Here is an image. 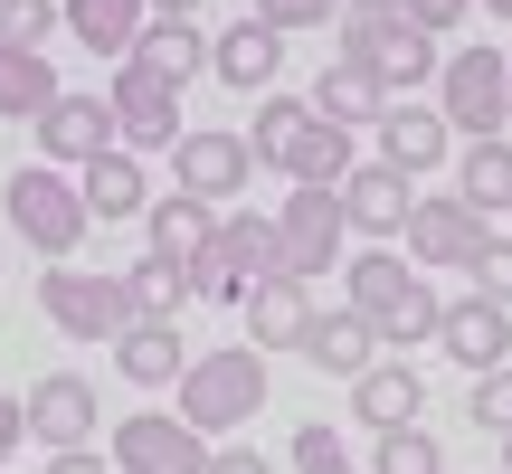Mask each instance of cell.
<instances>
[{
	"mask_svg": "<svg viewBox=\"0 0 512 474\" xmlns=\"http://www.w3.org/2000/svg\"><path fill=\"white\" fill-rule=\"evenodd\" d=\"M256 408H266V351H247V342L190 351V370H181V427L228 437V427H256Z\"/></svg>",
	"mask_w": 512,
	"mask_h": 474,
	"instance_id": "obj_1",
	"label": "cell"
},
{
	"mask_svg": "<svg viewBox=\"0 0 512 474\" xmlns=\"http://www.w3.org/2000/svg\"><path fill=\"white\" fill-rule=\"evenodd\" d=\"M0 209H10V228L29 237L38 256H48V266H76V247H86V190H76V171H10V181H0Z\"/></svg>",
	"mask_w": 512,
	"mask_h": 474,
	"instance_id": "obj_2",
	"label": "cell"
},
{
	"mask_svg": "<svg viewBox=\"0 0 512 474\" xmlns=\"http://www.w3.org/2000/svg\"><path fill=\"white\" fill-rule=\"evenodd\" d=\"M437 114H446V133H465V143H503V124H512V57L503 48H456L437 67Z\"/></svg>",
	"mask_w": 512,
	"mask_h": 474,
	"instance_id": "obj_3",
	"label": "cell"
},
{
	"mask_svg": "<svg viewBox=\"0 0 512 474\" xmlns=\"http://www.w3.org/2000/svg\"><path fill=\"white\" fill-rule=\"evenodd\" d=\"M38 313H48L67 342H105V351H114V332L133 323V294H124V275L48 266V275H38Z\"/></svg>",
	"mask_w": 512,
	"mask_h": 474,
	"instance_id": "obj_4",
	"label": "cell"
},
{
	"mask_svg": "<svg viewBox=\"0 0 512 474\" xmlns=\"http://www.w3.org/2000/svg\"><path fill=\"white\" fill-rule=\"evenodd\" d=\"M247 181H256V152H247V133L190 124L181 143H171V190H181V200H200V209H228Z\"/></svg>",
	"mask_w": 512,
	"mask_h": 474,
	"instance_id": "obj_5",
	"label": "cell"
},
{
	"mask_svg": "<svg viewBox=\"0 0 512 474\" xmlns=\"http://www.w3.org/2000/svg\"><path fill=\"white\" fill-rule=\"evenodd\" d=\"M342 190H294L285 209H275V266L294 275V285H313V275H332V256H342Z\"/></svg>",
	"mask_w": 512,
	"mask_h": 474,
	"instance_id": "obj_6",
	"label": "cell"
},
{
	"mask_svg": "<svg viewBox=\"0 0 512 474\" xmlns=\"http://www.w3.org/2000/svg\"><path fill=\"white\" fill-rule=\"evenodd\" d=\"M114 474H209V437L181 427V408H133L114 418Z\"/></svg>",
	"mask_w": 512,
	"mask_h": 474,
	"instance_id": "obj_7",
	"label": "cell"
},
{
	"mask_svg": "<svg viewBox=\"0 0 512 474\" xmlns=\"http://www.w3.org/2000/svg\"><path fill=\"white\" fill-rule=\"evenodd\" d=\"M105 105H114V143H124V152H171V143L190 133V124H181V86H162V76L133 67V57L114 67Z\"/></svg>",
	"mask_w": 512,
	"mask_h": 474,
	"instance_id": "obj_8",
	"label": "cell"
},
{
	"mask_svg": "<svg viewBox=\"0 0 512 474\" xmlns=\"http://www.w3.org/2000/svg\"><path fill=\"white\" fill-rule=\"evenodd\" d=\"M95 427H105V399H95V380H76V370H48V380L29 389V437L48 446V456H76Z\"/></svg>",
	"mask_w": 512,
	"mask_h": 474,
	"instance_id": "obj_9",
	"label": "cell"
},
{
	"mask_svg": "<svg viewBox=\"0 0 512 474\" xmlns=\"http://www.w3.org/2000/svg\"><path fill=\"white\" fill-rule=\"evenodd\" d=\"M38 152H48V171H86L95 152H114V105L105 95H57L38 114Z\"/></svg>",
	"mask_w": 512,
	"mask_h": 474,
	"instance_id": "obj_10",
	"label": "cell"
},
{
	"mask_svg": "<svg viewBox=\"0 0 512 474\" xmlns=\"http://www.w3.org/2000/svg\"><path fill=\"white\" fill-rule=\"evenodd\" d=\"M437 351L456 370H512V313L503 304H484V294H465V304H446V323H437Z\"/></svg>",
	"mask_w": 512,
	"mask_h": 474,
	"instance_id": "obj_11",
	"label": "cell"
},
{
	"mask_svg": "<svg viewBox=\"0 0 512 474\" xmlns=\"http://www.w3.org/2000/svg\"><path fill=\"white\" fill-rule=\"evenodd\" d=\"M275 67H285V38H275L256 10H247V19H228V29L209 38V76H219L228 95H266V86H275Z\"/></svg>",
	"mask_w": 512,
	"mask_h": 474,
	"instance_id": "obj_12",
	"label": "cell"
},
{
	"mask_svg": "<svg viewBox=\"0 0 512 474\" xmlns=\"http://www.w3.org/2000/svg\"><path fill=\"white\" fill-rule=\"evenodd\" d=\"M399 237H408V256H418V266H475V247H484L494 228H484L475 209L446 190V200H418V209H408Z\"/></svg>",
	"mask_w": 512,
	"mask_h": 474,
	"instance_id": "obj_13",
	"label": "cell"
},
{
	"mask_svg": "<svg viewBox=\"0 0 512 474\" xmlns=\"http://www.w3.org/2000/svg\"><path fill=\"white\" fill-rule=\"evenodd\" d=\"M370 133H380V162H389V171H408V181H418V171H437L446 152H456L446 114H437V105H418V95H399V105H389Z\"/></svg>",
	"mask_w": 512,
	"mask_h": 474,
	"instance_id": "obj_14",
	"label": "cell"
},
{
	"mask_svg": "<svg viewBox=\"0 0 512 474\" xmlns=\"http://www.w3.org/2000/svg\"><path fill=\"white\" fill-rule=\"evenodd\" d=\"M408 209H418V181H408V171H389V162H361V171L342 181V219H351V237H399Z\"/></svg>",
	"mask_w": 512,
	"mask_h": 474,
	"instance_id": "obj_15",
	"label": "cell"
},
{
	"mask_svg": "<svg viewBox=\"0 0 512 474\" xmlns=\"http://www.w3.org/2000/svg\"><path fill=\"white\" fill-rule=\"evenodd\" d=\"M247 351H304V323H313V285H294V275H266V285H247Z\"/></svg>",
	"mask_w": 512,
	"mask_h": 474,
	"instance_id": "obj_16",
	"label": "cell"
},
{
	"mask_svg": "<svg viewBox=\"0 0 512 474\" xmlns=\"http://www.w3.org/2000/svg\"><path fill=\"white\" fill-rule=\"evenodd\" d=\"M76 190H86V219H143V209H152V171H143V152H124V143H114V152H95V162L86 171H76Z\"/></svg>",
	"mask_w": 512,
	"mask_h": 474,
	"instance_id": "obj_17",
	"label": "cell"
},
{
	"mask_svg": "<svg viewBox=\"0 0 512 474\" xmlns=\"http://www.w3.org/2000/svg\"><path fill=\"white\" fill-rule=\"evenodd\" d=\"M418 408H427V380H418L408 361H370L361 380H351V418H361V427H380V437L418 427Z\"/></svg>",
	"mask_w": 512,
	"mask_h": 474,
	"instance_id": "obj_18",
	"label": "cell"
},
{
	"mask_svg": "<svg viewBox=\"0 0 512 474\" xmlns=\"http://www.w3.org/2000/svg\"><path fill=\"white\" fill-rule=\"evenodd\" d=\"M323 124H342V133H361V124H380L389 114V95H380V76L361 67V57H332L323 76H313V95H304Z\"/></svg>",
	"mask_w": 512,
	"mask_h": 474,
	"instance_id": "obj_19",
	"label": "cell"
},
{
	"mask_svg": "<svg viewBox=\"0 0 512 474\" xmlns=\"http://www.w3.org/2000/svg\"><path fill=\"white\" fill-rule=\"evenodd\" d=\"M304 361L323 370V380H361V370L380 361V332H370L351 304L342 313H313V323H304Z\"/></svg>",
	"mask_w": 512,
	"mask_h": 474,
	"instance_id": "obj_20",
	"label": "cell"
},
{
	"mask_svg": "<svg viewBox=\"0 0 512 474\" xmlns=\"http://www.w3.org/2000/svg\"><path fill=\"white\" fill-rule=\"evenodd\" d=\"M114 370H124L133 389H181V370H190L181 323H124L114 332Z\"/></svg>",
	"mask_w": 512,
	"mask_h": 474,
	"instance_id": "obj_21",
	"label": "cell"
},
{
	"mask_svg": "<svg viewBox=\"0 0 512 474\" xmlns=\"http://www.w3.org/2000/svg\"><path fill=\"white\" fill-rule=\"evenodd\" d=\"M57 19H67L76 48H95V57H114V67H124L152 10H143V0H57Z\"/></svg>",
	"mask_w": 512,
	"mask_h": 474,
	"instance_id": "obj_22",
	"label": "cell"
},
{
	"mask_svg": "<svg viewBox=\"0 0 512 474\" xmlns=\"http://www.w3.org/2000/svg\"><path fill=\"white\" fill-rule=\"evenodd\" d=\"M143 237H152V256H171V266H200L209 237H219V209H200V200H181V190H162V200L143 209Z\"/></svg>",
	"mask_w": 512,
	"mask_h": 474,
	"instance_id": "obj_23",
	"label": "cell"
},
{
	"mask_svg": "<svg viewBox=\"0 0 512 474\" xmlns=\"http://www.w3.org/2000/svg\"><path fill=\"white\" fill-rule=\"evenodd\" d=\"M361 67L380 76V95H389V105H399V95H418V86H437V67H446V57H437V38H427L418 19H408V29H389L380 48L361 57Z\"/></svg>",
	"mask_w": 512,
	"mask_h": 474,
	"instance_id": "obj_24",
	"label": "cell"
},
{
	"mask_svg": "<svg viewBox=\"0 0 512 474\" xmlns=\"http://www.w3.org/2000/svg\"><path fill=\"white\" fill-rule=\"evenodd\" d=\"M133 67H152L162 86H190V76L209 67L200 19H143V38H133Z\"/></svg>",
	"mask_w": 512,
	"mask_h": 474,
	"instance_id": "obj_25",
	"label": "cell"
},
{
	"mask_svg": "<svg viewBox=\"0 0 512 474\" xmlns=\"http://www.w3.org/2000/svg\"><path fill=\"white\" fill-rule=\"evenodd\" d=\"M408 285H418V266H408V256H389V247H361V256L342 266V294H351V313H361L370 332H380V313L399 304Z\"/></svg>",
	"mask_w": 512,
	"mask_h": 474,
	"instance_id": "obj_26",
	"label": "cell"
},
{
	"mask_svg": "<svg viewBox=\"0 0 512 474\" xmlns=\"http://www.w3.org/2000/svg\"><path fill=\"white\" fill-rule=\"evenodd\" d=\"M456 200L475 209L484 228L512 219V143H465V162H456Z\"/></svg>",
	"mask_w": 512,
	"mask_h": 474,
	"instance_id": "obj_27",
	"label": "cell"
},
{
	"mask_svg": "<svg viewBox=\"0 0 512 474\" xmlns=\"http://www.w3.org/2000/svg\"><path fill=\"white\" fill-rule=\"evenodd\" d=\"M124 294H133V323H181V304H200L190 294V266H171V256H133L124 266Z\"/></svg>",
	"mask_w": 512,
	"mask_h": 474,
	"instance_id": "obj_28",
	"label": "cell"
},
{
	"mask_svg": "<svg viewBox=\"0 0 512 474\" xmlns=\"http://www.w3.org/2000/svg\"><path fill=\"white\" fill-rule=\"evenodd\" d=\"M57 95H67V86H57L48 48H0V114H10V124H38Z\"/></svg>",
	"mask_w": 512,
	"mask_h": 474,
	"instance_id": "obj_29",
	"label": "cell"
},
{
	"mask_svg": "<svg viewBox=\"0 0 512 474\" xmlns=\"http://www.w3.org/2000/svg\"><path fill=\"white\" fill-rule=\"evenodd\" d=\"M304 133H313V105H304V95H256V133H247L256 171H285L294 152H304Z\"/></svg>",
	"mask_w": 512,
	"mask_h": 474,
	"instance_id": "obj_30",
	"label": "cell"
},
{
	"mask_svg": "<svg viewBox=\"0 0 512 474\" xmlns=\"http://www.w3.org/2000/svg\"><path fill=\"white\" fill-rule=\"evenodd\" d=\"M351 171H361V152H351V133L313 114V133H304V152L285 162V181H294V190H342Z\"/></svg>",
	"mask_w": 512,
	"mask_h": 474,
	"instance_id": "obj_31",
	"label": "cell"
},
{
	"mask_svg": "<svg viewBox=\"0 0 512 474\" xmlns=\"http://www.w3.org/2000/svg\"><path fill=\"white\" fill-rule=\"evenodd\" d=\"M437 323H446V304H437V285L418 275V285H408L399 304L380 313V351H418V342H437Z\"/></svg>",
	"mask_w": 512,
	"mask_h": 474,
	"instance_id": "obj_32",
	"label": "cell"
},
{
	"mask_svg": "<svg viewBox=\"0 0 512 474\" xmlns=\"http://www.w3.org/2000/svg\"><path fill=\"white\" fill-rule=\"evenodd\" d=\"M389 29H408V0H342V19H332L342 48H332V57H370Z\"/></svg>",
	"mask_w": 512,
	"mask_h": 474,
	"instance_id": "obj_33",
	"label": "cell"
},
{
	"mask_svg": "<svg viewBox=\"0 0 512 474\" xmlns=\"http://www.w3.org/2000/svg\"><path fill=\"white\" fill-rule=\"evenodd\" d=\"M57 29H67L57 0H0V48H48Z\"/></svg>",
	"mask_w": 512,
	"mask_h": 474,
	"instance_id": "obj_34",
	"label": "cell"
},
{
	"mask_svg": "<svg viewBox=\"0 0 512 474\" xmlns=\"http://www.w3.org/2000/svg\"><path fill=\"white\" fill-rule=\"evenodd\" d=\"M370 474H446V456H437V437H427V427H399V437H380Z\"/></svg>",
	"mask_w": 512,
	"mask_h": 474,
	"instance_id": "obj_35",
	"label": "cell"
},
{
	"mask_svg": "<svg viewBox=\"0 0 512 474\" xmlns=\"http://www.w3.org/2000/svg\"><path fill=\"white\" fill-rule=\"evenodd\" d=\"M465 275H475V294H484V304H503V313H512V237H484Z\"/></svg>",
	"mask_w": 512,
	"mask_h": 474,
	"instance_id": "obj_36",
	"label": "cell"
},
{
	"mask_svg": "<svg viewBox=\"0 0 512 474\" xmlns=\"http://www.w3.org/2000/svg\"><path fill=\"white\" fill-rule=\"evenodd\" d=\"M256 19H266L275 38H294V29H332L342 0H256Z\"/></svg>",
	"mask_w": 512,
	"mask_h": 474,
	"instance_id": "obj_37",
	"label": "cell"
},
{
	"mask_svg": "<svg viewBox=\"0 0 512 474\" xmlns=\"http://www.w3.org/2000/svg\"><path fill=\"white\" fill-rule=\"evenodd\" d=\"M294 474H351V446L332 427H294Z\"/></svg>",
	"mask_w": 512,
	"mask_h": 474,
	"instance_id": "obj_38",
	"label": "cell"
},
{
	"mask_svg": "<svg viewBox=\"0 0 512 474\" xmlns=\"http://www.w3.org/2000/svg\"><path fill=\"white\" fill-rule=\"evenodd\" d=\"M465 418H475V427H494V437H512V370H484V380H475V399H465Z\"/></svg>",
	"mask_w": 512,
	"mask_h": 474,
	"instance_id": "obj_39",
	"label": "cell"
},
{
	"mask_svg": "<svg viewBox=\"0 0 512 474\" xmlns=\"http://www.w3.org/2000/svg\"><path fill=\"white\" fill-rule=\"evenodd\" d=\"M408 19H418L427 38H446L456 19H475V0H408Z\"/></svg>",
	"mask_w": 512,
	"mask_h": 474,
	"instance_id": "obj_40",
	"label": "cell"
},
{
	"mask_svg": "<svg viewBox=\"0 0 512 474\" xmlns=\"http://www.w3.org/2000/svg\"><path fill=\"white\" fill-rule=\"evenodd\" d=\"M19 446H29V399H10V389H0V465H10Z\"/></svg>",
	"mask_w": 512,
	"mask_h": 474,
	"instance_id": "obj_41",
	"label": "cell"
},
{
	"mask_svg": "<svg viewBox=\"0 0 512 474\" xmlns=\"http://www.w3.org/2000/svg\"><path fill=\"white\" fill-rule=\"evenodd\" d=\"M209 474H275L256 446H209Z\"/></svg>",
	"mask_w": 512,
	"mask_h": 474,
	"instance_id": "obj_42",
	"label": "cell"
},
{
	"mask_svg": "<svg viewBox=\"0 0 512 474\" xmlns=\"http://www.w3.org/2000/svg\"><path fill=\"white\" fill-rule=\"evenodd\" d=\"M48 474H114V465L95 456V446H76V456H48Z\"/></svg>",
	"mask_w": 512,
	"mask_h": 474,
	"instance_id": "obj_43",
	"label": "cell"
},
{
	"mask_svg": "<svg viewBox=\"0 0 512 474\" xmlns=\"http://www.w3.org/2000/svg\"><path fill=\"white\" fill-rule=\"evenodd\" d=\"M152 19H200V0H143Z\"/></svg>",
	"mask_w": 512,
	"mask_h": 474,
	"instance_id": "obj_44",
	"label": "cell"
},
{
	"mask_svg": "<svg viewBox=\"0 0 512 474\" xmlns=\"http://www.w3.org/2000/svg\"><path fill=\"white\" fill-rule=\"evenodd\" d=\"M475 10H484V19H512V0H475Z\"/></svg>",
	"mask_w": 512,
	"mask_h": 474,
	"instance_id": "obj_45",
	"label": "cell"
},
{
	"mask_svg": "<svg viewBox=\"0 0 512 474\" xmlns=\"http://www.w3.org/2000/svg\"><path fill=\"white\" fill-rule=\"evenodd\" d=\"M503 474H512V437H503Z\"/></svg>",
	"mask_w": 512,
	"mask_h": 474,
	"instance_id": "obj_46",
	"label": "cell"
}]
</instances>
